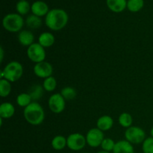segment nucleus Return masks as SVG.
I'll return each mask as SVG.
<instances>
[{
  "label": "nucleus",
  "mask_w": 153,
  "mask_h": 153,
  "mask_svg": "<svg viewBox=\"0 0 153 153\" xmlns=\"http://www.w3.org/2000/svg\"><path fill=\"white\" fill-rule=\"evenodd\" d=\"M69 16L63 9L55 8L50 10L45 18L46 25L52 31H60L67 25Z\"/></svg>",
  "instance_id": "obj_1"
},
{
  "label": "nucleus",
  "mask_w": 153,
  "mask_h": 153,
  "mask_svg": "<svg viewBox=\"0 0 153 153\" xmlns=\"http://www.w3.org/2000/svg\"><path fill=\"white\" fill-rule=\"evenodd\" d=\"M24 117L25 120L33 126L40 125L45 119L43 107L37 102H32L24 108Z\"/></svg>",
  "instance_id": "obj_2"
},
{
  "label": "nucleus",
  "mask_w": 153,
  "mask_h": 153,
  "mask_svg": "<svg viewBox=\"0 0 153 153\" xmlns=\"http://www.w3.org/2000/svg\"><path fill=\"white\" fill-rule=\"evenodd\" d=\"M4 29L10 32L21 31L24 25V19L19 13H8L2 19Z\"/></svg>",
  "instance_id": "obj_3"
},
{
  "label": "nucleus",
  "mask_w": 153,
  "mask_h": 153,
  "mask_svg": "<svg viewBox=\"0 0 153 153\" xmlns=\"http://www.w3.org/2000/svg\"><path fill=\"white\" fill-rule=\"evenodd\" d=\"M2 71L4 73V79L10 82H14L22 76L23 67L18 61H10L4 67Z\"/></svg>",
  "instance_id": "obj_4"
},
{
  "label": "nucleus",
  "mask_w": 153,
  "mask_h": 153,
  "mask_svg": "<svg viewBox=\"0 0 153 153\" xmlns=\"http://www.w3.org/2000/svg\"><path fill=\"white\" fill-rule=\"evenodd\" d=\"M126 140L131 144L143 143L146 139V133L143 128L137 126H131L125 132Z\"/></svg>",
  "instance_id": "obj_5"
},
{
  "label": "nucleus",
  "mask_w": 153,
  "mask_h": 153,
  "mask_svg": "<svg viewBox=\"0 0 153 153\" xmlns=\"http://www.w3.org/2000/svg\"><path fill=\"white\" fill-rule=\"evenodd\" d=\"M27 56L32 62L40 63L45 61L46 58V51L45 48L39 43H34L27 49Z\"/></svg>",
  "instance_id": "obj_6"
},
{
  "label": "nucleus",
  "mask_w": 153,
  "mask_h": 153,
  "mask_svg": "<svg viewBox=\"0 0 153 153\" xmlns=\"http://www.w3.org/2000/svg\"><path fill=\"white\" fill-rule=\"evenodd\" d=\"M67 147L73 151L82 150L86 145V137L80 133H73L67 138Z\"/></svg>",
  "instance_id": "obj_7"
},
{
  "label": "nucleus",
  "mask_w": 153,
  "mask_h": 153,
  "mask_svg": "<svg viewBox=\"0 0 153 153\" xmlns=\"http://www.w3.org/2000/svg\"><path fill=\"white\" fill-rule=\"evenodd\" d=\"M105 139L103 131L98 128L90 129L86 134L87 144L91 147L96 148L101 146L102 142Z\"/></svg>",
  "instance_id": "obj_8"
},
{
  "label": "nucleus",
  "mask_w": 153,
  "mask_h": 153,
  "mask_svg": "<svg viewBox=\"0 0 153 153\" xmlns=\"http://www.w3.org/2000/svg\"><path fill=\"white\" fill-rule=\"evenodd\" d=\"M49 108L53 113L60 114L65 108V99L61 94H54L51 96L48 101Z\"/></svg>",
  "instance_id": "obj_9"
},
{
  "label": "nucleus",
  "mask_w": 153,
  "mask_h": 153,
  "mask_svg": "<svg viewBox=\"0 0 153 153\" xmlns=\"http://www.w3.org/2000/svg\"><path fill=\"white\" fill-rule=\"evenodd\" d=\"M33 70H34V73L37 77L44 79L52 76V73H53V67H52V64L46 61H43V62L36 64Z\"/></svg>",
  "instance_id": "obj_10"
},
{
  "label": "nucleus",
  "mask_w": 153,
  "mask_h": 153,
  "mask_svg": "<svg viewBox=\"0 0 153 153\" xmlns=\"http://www.w3.org/2000/svg\"><path fill=\"white\" fill-rule=\"evenodd\" d=\"M32 14L41 17V16H46L49 13V6L46 2L43 1H36L31 4V8Z\"/></svg>",
  "instance_id": "obj_11"
},
{
  "label": "nucleus",
  "mask_w": 153,
  "mask_h": 153,
  "mask_svg": "<svg viewBox=\"0 0 153 153\" xmlns=\"http://www.w3.org/2000/svg\"><path fill=\"white\" fill-rule=\"evenodd\" d=\"M34 36L31 31L22 30L18 34V41L22 46H29L34 43Z\"/></svg>",
  "instance_id": "obj_12"
},
{
  "label": "nucleus",
  "mask_w": 153,
  "mask_h": 153,
  "mask_svg": "<svg viewBox=\"0 0 153 153\" xmlns=\"http://www.w3.org/2000/svg\"><path fill=\"white\" fill-rule=\"evenodd\" d=\"M113 153H134V150L131 143L126 140H122L117 142Z\"/></svg>",
  "instance_id": "obj_13"
},
{
  "label": "nucleus",
  "mask_w": 153,
  "mask_h": 153,
  "mask_svg": "<svg viewBox=\"0 0 153 153\" xmlns=\"http://www.w3.org/2000/svg\"><path fill=\"white\" fill-rule=\"evenodd\" d=\"M108 7L114 13L123 12L127 7L126 0H106Z\"/></svg>",
  "instance_id": "obj_14"
},
{
  "label": "nucleus",
  "mask_w": 153,
  "mask_h": 153,
  "mask_svg": "<svg viewBox=\"0 0 153 153\" xmlns=\"http://www.w3.org/2000/svg\"><path fill=\"white\" fill-rule=\"evenodd\" d=\"M97 128L101 131H108L113 127L114 126V120L111 117L108 115H104L102 116L97 120Z\"/></svg>",
  "instance_id": "obj_15"
},
{
  "label": "nucleus",
  "mask_w": 153,
  "mask_h": 153,
  "mask_svg": "<svg viewBox=\"0 0 153 153\" xmlns=\"http://www.w3.org/2000/svg\"><path fill=\"white\" fill-rule=\"evenodd\" d=\"M15 113L14 106L10 102H4L0 105V117L8 119L13 116Z\"/></svg>",
  "instance_id": "obj_16"
},
{
  "label": "nucleus",
  "mask_w": 153,
  "mask_h": 153,
  "mask_svg": "<svg viewBox=\"0 0 153 153\" xmlns=\"http://www.w3.org/2000/svg\"><path fill=\"white\" fill-rule=\"evenodd\" d=\"M38 43L44 48L50 47L55 43V37L50 32H43L39 36Z\"/></svg>",
  "instance_id": "obj_17"
},
{
  "label": "nucleus",
  "mask_w": 153,
  "mask_h": 153,
  "mask_svg": "<svg viewBox=\"0 0 153 153\" xmlns=\"http://www.w3.org/2000/svg\"><path fill=\"white\" fill-rule=\"evenodd\" d=\"M43 91H44L43 87H42L41 85L36 84V85H33L30 88L28 94L30 95L32 101L36 102L37 101V100H40V99L43 97Z\"/></svg>",
  "instance_id": "obj_18"
},
{
  "label": "nucleus",
  "mask_w": 153,
  "mask_h": 153,
  "mask_svg": "<svg viewBox=\"0 0 153 153\" xmlns=\"http://www.w3.org/2000/svg\"><path fill=\"white\" fill-rule=\"evenodd\" d=\"M51 145L55 150H62L67 146V139L62 135H57L52 140Z\"/></svg>",
  "instance_id": "obj_19"
},
{
  "label": "nucleus",
  "mask_w": 153,
  "mask_h": 153,
  "mask_svg": "<svg viewBox=\"0 0 153 153\" xmlns=\"http://www.w3.org/2000/svg\"><path fill=\"white\" fill-rule=\"evenodd\" d=\"M25 24L31 29H37L42 25V19L36 15L31 14L28 16L25 19Z\"/></svg>",
  "instance_id": "obj_20"
},
{
  "label": "nucleus",
  "mask_w": 153,
  "mask_h": 153,
  "mask_svg": "<svg viewBox=\"0 0 153 153\" xmlns=\"http://www.w3.org/2000/svg\"><path fill=\"white\" fill-rule=\"evenodd\" d=\"M144 5V0H128L127 8L131 12L135 13L141 10Z\"/></svg>",
  "instance_id": "obj_21"
},
{
  "label": "nucleus",
  "mask_w": 153,
  "mask_h": 153,
  "mask_svg": "<svg viewBox=\"0 0 153 153\" xmlns=\"http://www.w3.org/2000/svg\"><path fill=\"white\" fill-rule=\"evenodd\" d=\"M11 92V84L5 79H0V96L3 98L7 97Z\"/></svg>",
  "instance_id": "obj_22"
},
{
  "label": "nucleus",
  "mask_w": 153,
  "mask_h": 153,
  "mask_svg": "<svg viewBox=\"0 0 153 153\" xmlns=\"http://www.w3.org/2000/svg\"><path fill=\"white\" fill-rule=\"evenodd\" d=\"M118 121H119V123L121 126L128 128L132 125L133 118L130 114L124 112V113H122L120 115L119 118H118Z\"/></svg>",
  "instance_id": "obj_23"
},
{
  "label": "nucleus",
  "mask_w": 153,
  "mask_h": 153,
  "mask_svg": "<svg viewBox=\"0 0 153 153\" xmlns=\"http://www.w3.org/2000/svg\"><path fill=\"white\" fill-rule=\"evenodd\" d=\"M32 100H31V97L28 93H22V94H19L18 97H16V103L20 107H23L25 108V107L31 104L32 102Z\"/></svg>",
  "instance_id": "obj_24"
},
{
  "label": "nucleus",
  "mask_w": 153,
  "mask_h": 153,
  "mask_svg": "<svg viewBox=\"0 0 153 153\" xmlns=\"http://www.w3.org/2000/svg\"><path fill=\"white\" fill-rule=\"evenodd\" d=\"M31 5L28 1H19L16 4V10L19 15H25L30 11Z\"/></svg>",
  "instance_id": "obj_25"
},
{
  "label": "nucleus",
  "mask_w": 153,
  "mask_h": 153,
  "mask_svg": "<svg viewBox=\"0 0 153 153\" xmlns=\"http://www.w3.org/2000/svg\"><path fill=\"white\" fill-rule=\"evenodd\" d=\"M61 94L65 99V100H72L76 98L77 93L72 87H65L61 90Z\"/></svg>",
  "instance_id": "obj_26"
},
{
  "label": "nucleus",
  "mask_w": 153,
  "mask_h": 153,
  "mask_svg": "<svg viewBox=\"0 0 153 153\" xmlns=\"http://www.w3.org/2000/svg\"><path fill=\"white\" fill-rule=\"evenodd\" d=\"M57 82L56 79L52 76L48 77L44 79V82L43 83V87L44 88V91L48 92H52L56 88Z\"/></svg>",
  "instance_id": "obj_27"
},
{
  "label": "nucleus",
  "mask_w": 153,
  "mask_h": 153,
  "mask_svg": "<svg viewBox=\"0 0 153 153\" xmlns=\"http://www.w3.org/2000/svg\"><path fill=\"white\" fill-rule=\"evenodd\" d=\"M143 153H153V137H149L145 139L142 144Z\"/></svg>",
  "instance_id": "obj_28"
},
{
  "label": "nucleus",
  "mask_w": 153,
  "mask_h": 153,
  "mask_svg": "<svg viewBox=\"0 0 153 153\" xmlns=\"http://www.w3.org/2000/svg\"><path fill=\"white\" fill-rule=\"evenodd\" d=\"M115 143L114 141V140H112L111 138H105L103 140V141L102 142V144H101V147L102 149V150L104 151H107V152H111V151H113L114 148Z\"/></svg>",
  "instance_id": "obj_29"
},
{
  "label": "nucleus",
  "mask_w": 153,
  "mask_h": 153,
  "mask_svg": "<svg viewBox=\"0 0 153 153\" xmlns=\"http://www.w3.org/2000/svg\"><path fill=\"white\" fill-rule=\"evenodd\" d=\"M3 58H4V50H3V48L1 47V62H2Z\"/></svg>",
  "instance_id": "obj_30"
},
{
  "label": "nucleus",
  "mask_w": 153,
  "mask_h": 153,
  "mask_svg": "<svg viewBox=\"0 0 153 153\" xmlns=\"http://www.w3.org/2000/svg\"><path fill=\"white\" fill-rule=\"evenodd\" d=\"M97 153H110V152H107V151L101 150V151H100V152H98Z\"/></svg>",
  "instance_id": "obj_31"
},
{
  "label": "nucleus",
  "mask_w": 153,
  "mask_h": 153,
  "mask_svg": "<svg viewBox=\"0 0 153 153\" xmlns=\"http://www.w3.org/2000/svg\"><path fill=\"white\" fill-rule=\"evenodd\" d=\"M150 134H151V137H153V126L152 127V128H151L150 130Z\"/></svg>",
  "instance_id": "obj_32"
},
{
  "label": "nucleus",
  "mask_w": 153,
  "mask_h": 153,
  "mask_svg": "<svg viewBox=\"0 0 153 153\" xmlns=\"http://www.w3.org/2000/svg\"><path fill=\"white\" fill-rule=\"evenodd\" d=\"M19 1H27V0H19Z\"/></svg>",
  "instance_id": "obj_33"
},
{
  "label": "nucleus",
  "mask_w": 153,
  "mask_h": 153,
  "mask_svg": "<svg viewBox=\"0 0 153 153\" xmlns=\"http://www.w3.org/2000/svg\"><path fill=\"white\" fill-rule=\"evenodd\" d=\"M83 153H88V152H83Z\"/></svg>",
  "instance_id": "obj_34"
}]
</instances>
